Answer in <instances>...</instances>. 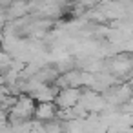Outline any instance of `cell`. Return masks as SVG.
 <instances>
[{"label":"cell","instance_id":"obj_1","mask_svg":"<svg viewBox=\"0 0 133 133\" xmlns=\"http://www.w3.org/2000/svg\"><path fill=\"white\" fill-rule=\"evenodd\" d=\"M37 115H38L40 118H51V117H53V106L42 104V106L37 109Z\"/></svg>","mask_w":133,"mask_h":133}]
</instances>
